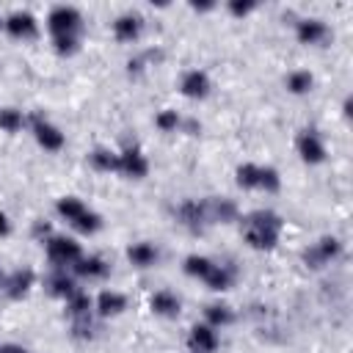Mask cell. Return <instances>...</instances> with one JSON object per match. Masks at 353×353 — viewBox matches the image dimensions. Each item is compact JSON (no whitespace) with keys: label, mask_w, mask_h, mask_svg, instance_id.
<instances>
[{"label":"cell","mask_w":353,"mask_h":353,"mask_svg":"<svg viewBox=\"0 0 353 353\" xmlns=\"http://www.w3.org/2000/svg\"><path fill=\"white\" fill-rule=\"evenodd\" d=\"M243 221V240L254 248V251H273L281 240L284 232V221L279 212L273 210H254L248 215L240 218Z\"/></svg>","instance_id":"1"},{"label":"cell","mask_w":353,"mask_h":353,"mask_svg":"<svg viewBox=\"0 0 353 353\" xmlns=\"http://www.w3.org/2000/svg\"><path fill=\"white\" fill-rule=\"evenodd\" d=\"M44 254L50 259L52 268L58 270H66L72 268L80 256H83V245L74 240V237H66V234H50L44 240Z\"/></svg>","instance_id":"2"},{"label":"cell","mask_w":353,"mask_h":353,"mask_svg":"<svg viewBox=\"0 0 353 353\" xmlns=\"http://www.w3.org/2000/svg\"><path fill=\"white\" fill-rule=\"evenodd\" d=\"M47 30H50L52 39H58V36H77L80 39V30H83L80 8H74V6H55V8H50Z\"/></svg>","instance_id":"3"},{"label":"cell","mask_w":353,"mask_h":353,"mask_svg":"<svg viewBox=\"0 0 353 353\" xmlns=\"http://www.w3.org/2000/svg\"><path fill=\"white\" fill-rule=\"evenodd\" d=\"M339 256H342V240L334 237V234H323L317 243H312V245L303 251V262H306L309 268H314V270L331 265V262L339 259Z\"/></svg>","instance_id":"4"},{"label":"cell","mask_w":353,"mask_h":353,"mask_svg":"<svg viewBox=\"0 0 353 353\" xmlns=\"http://www.w3.org/2000/svg\"><path fill=\"white\" fill-rule=\"evenodd\" d=\"M28 124H30V132H33L36 143H39L44 152H61V149H63L66 135H63V132H61V127H55L50 119H44V116L33 113V116L28 119Z\"/></svg>","instance_id":"5"},{"label":"cell","mask_w":353,"mask_h":353,"mask_svg":"<svg viewBox=\"0 0 353 353\" xmlns=\"http://www.w3.org/2000/svg\"><path fill=\"white\" fill-rule=\"evenodd\" d=\"M295 149H298V154H301V160H303L306 165H320V163L325 160V154H328L323 135H320L317 130H312V127H306V130L298 132Z\"/></svg>","instance_id":"6"},{"label":"cell","mask_w":353,"mask_h":353,"mask_svg":"<svg viewBox=\"0 0 353 353\" xmlns=\"http://www.w3.org/2000/svg\"><path fill=\"white\" fill-rule=\"evenodd\" d=\"M174 215H176V221H179L185 229H190V232H201V229L210 226L204 199H185V201H179V207H176Z\"/></svg>","instance_id":"7"},{"label":"cell","mask_w":353,"mask_h":353,"mask_svg":"<svg viewBox=\"0 0 353 353\" xmlns=\"http://www.w3.org/2000/svg\"><path fill=\"white\" fill-rule=\"evenodd\" d=\"M3 30H6L11 39L28 41V39H36V36H39V19H36L30 11H11V14L3 19Z\"/></svg>","instance_id":"8"},{"label":"cell","mask_w":353,"mask_h":353,"mask_svg":"<svg viewBox=\"0 0 353 353\" xmlns=\"http://www.w3.org/2000/svg\"><path fill=\"white\" fill-rule=\"evenodd\" d=\"M119 174L127 176V179H143L149 174V160L141 149L135 146H127L119 152Z\"/></svg>","instance_id":"9"},{"label":"cell","mask_w":353,"mask_h":353,"mask_svg":"<svg viewBox=\"0 0 353 353\" xmlns=\"http://www.w3.org/2000/svg\"><path fill=\"white\" fill-rule=\"evenodd\" d=\"M143 33V17L135 14V11H124L113 19V39L121 41V44H130V41H138Z\"/></svg>","instance_id":"10"},{"label":"cell","mask_w":353,"mask_h":353,"mask_svg":"<svg viewBox=\"0 0 353 353\" xmlns=\"http://www.w3.org/2000/svg\"><path fill=\"white\" fill-rule=\"evenodd\" d=\"M328 36H331L328 25H325L323 19H317V17H303V19H298V25H295V39H298L301 44H306V47H317V44H323Z\"/></svg>","instance_id":"11"},{"label":"cell","mask_w":353,"mask_h":353,"mask_svg":"<svg viewBox=\"0 0 353 353\" xmlns=\"http://www.w3.org/2000/svg\"><path fill=\"white\" fill-rule=\"evenodd\" d=\"M210 88H212V83L204 69H188L179 77V94L188 99H204V97H210Z\"/></svg>","instance_id":"12"},{"label":"cell","mask_w":353,"mask_h":353,"mask_svg":"<svg viewBox=\"0 0 353 353\" xmlns=\"http://www.w3.org/2000/svg\"><path fill=\"white\" fill-rule=\"evenodd\" d=\"M188 347H190V353H215L221 347V336L212 325L196 323L188 334Z\"/></svg>","instance_id":"13"},{"label":"cell","mask_w":353,"mask_h":353,"mask_svg":"<svg viewBox=\"0 0 353 353\" xmlns=\"http://www.w3.org/2000/svg\"><path fill=\"white\" fill-rule=\"evenodd\" d=\"M33 281H36V273H33L30 268H19V270H14L11 276H6L0 287H3V292H6L11 301H19V298H25V295L30 292Z\"/></svg>","instance_id":"14"},{"label":"cell","mask_w":353,"mask_h":353,"mask_svg":"<svg viewBox=\"0 0 353 353\" xmlns=\"http://www.w3.org/2000/svg\"><path fill=\"white\" fill-rule=\"evenodd\" d=\"M127 309V295L119 292V290H102L97 298H94V312L99 317H116Z\"/></svg>","instance_id":"15"},{"label":"cell","mask_w":353,"mask_h":353,"mask_svg":"<svg viewBox=\"0 0 353 353\" xmlns=\"http://www.w3.org/2000/svg\"><path fill=\"white\" fill-rule=\"evenodd\" d=\"M108 270H110V265H108L102 256H97V254H88V256L83 254V256L72 265V273L80 276V279H88V281H94V279H105Z\"/></svg>","instance_id":"16"},{"label":"cell","mask_w":353,"mask_h":353,"mask_svg":"<svg viewBox=\"0 0 353 353\" xmlns=\"http://www.w3.org/2000/svg\"><path fill=\"white\" fill-rule=\"evenodd\" d=\"M149 309L157 314V317H179L182 312V301L171 292V290H157L152 298H149Z\"/></svg>","instance_id":"17"},{"label":"cell","mask_w":353,"mask_h":353,"mask_svg":"<svg viewBox=\"0 0 353 353\" xmlns=\"http://www.w3.org/2000/svg\"><path fill=\"white\" fill-rule=\"evenodd\" d=\"M204 204H207V218H210V223H232V221L240 218L237 204L229 201V199H204Z\"/></svg>","instance_id":"18"},{"label":"cell","mask_w":353,"mask_h":353,"mask_svg":"<svg viewBox=\"0 0 353 353\" xmlns=\"http://www.w3.org/2000/svg\"><path fill=\"white\" fill-rule=\"evenodd\" d=\"M234 279H237V273H234V268L232 265H223V262H212V268H210V273L201 279L210 290H215V292H223V290H229L232 284H234Z\"/></svg>","instance_id":"19"},{"label":"cell","mask_w":353,"mask_h":353,"mask_svg":"<svg viewBox=\"0 0 353 353\" xmlns=\"http://www.w3.org/2000/svg\"><path fill=\"white\" fill-rule=\"evenodd\" d=\"M127 259H130L135 268H152V265H157L160 251H157L154 243L141 240V243H132V245L127 248Z\"/></svg>","instance_id":"20"},{"label":"cell","mask_w":353,"mask_h":353,"mask_svg":"<svg viewBox=\"0 0 353 353\" xmlns=\"http://www.w3.org/2000/svg\"><path fill=\"white\" fill-rule=\"evenodd\" d=\"M47 290H50V295L52 298H72L80 287H77V281H74V276L72 273H66V270H58L55 268V273L47 279Z\"/></svg>","instance_id":"21"},{"label":"cell","mask_w":353,"mask_h":353,"mask_svg":"<svg viewBox=\"0 0 353 353\" xmlns=\"http://www.w3.org/2000/svg\"><path fill=\"white\" fill-rule=\"evenodd\" d=\"M88 163H91L94 171H102V174H119V152H113V149H108V146H97V149H91Z\"/></svg>","instance_id":"22"},{"label":"cell","mask_w":353,"mask_h":353,"mask_svg":"<svg viewBox=\"0 0 353 353\" xmlns=\"http://www.w3.org/2000/svg\"><path fill=\"white\" fill-rule=\"evenodd\" d=\"M204 323L212 325L215 331H221V328H226V325L234 323V312H232V306H226V303H210V306L204 309Z\"/></svg>","instance_id":"23"},{"label":"cell","mask_w":353,"mask_h":353,"mask_svg":"<svg viewBox=\"0 0 353 353\" xmlns=\"http://www.w3.org/2000/svg\"><path fill=\"white\" fill-rule=\"evenodd\" d=\"M284 85H287V91H290V94L303 97V94H309V91L314 88V74H312L309 69H295V72H290V74H287Z\"/></svg>","instance_id":"24"},{"label":"cell","mask_w":353,"mask_h":353,"mask_svg":"<svg viewBox=\"0 0 353 353\" xmlns=\"http://www.w3.org/2000/svg\"><path fill=\"white\" fill-rule=\"evenodd\" d=\"M85 210H88V207H85L77 196H61V199L55 201V212H58L69 226H72V223H74Z\"/></svg>","instance_id":"25"},{"label":"cell","mask_w":353,"mask_h":353,"mask_svg":"<svg viewBox=\"0 0 353 353\" xmlns=\"http://www.w3.org/2000/svg\"><path fill=\"white\" fill-rule=\"evenodd\" d=\"M234 182L243 190H256L259 188V163H240L234 168Z\"/></svg>","instance_id":"26"},{"label":"cell","mask_w":353,"mask_h":353,"mask_svg":"<svg viewBox=\"0 0 353 353\" xmlns=\"http://www.w3.org/2000/svg\"><path fill=\"white\" fill-rule=\"evenodd\" d=\"M210 268H212V259H210V256H201V254H190V256H185V262H182V270H185L188 276H193V279H204V276L210 273Z\"/></svg>","instance_id":"27"},{"label":"cell","mask_w":353,"mask_h":353,"mask_svg":"<svg viewBox=\"0 0 353 353\" xmlns=\"http://www.w3.org/2000/svg\"><path fill=\"white\" fill-rule=\"evenodd\" d=\"M25 113L19 108H0V130L3 132H19L25 127Z\"/></svg>","instance_id":"28"},{"label":"cell","mask_w":353,"mask_h":353,"mask_svg":"<svg viewBox=\"0 0 353 353\" xmlns=\"http://www.w3.org/2000/svg\"><path fill=\"white\" fill-rule=\"evenodd\" d=\"M154 127L160 132H176L182 127V116L174 110V108H163L157 116H154Z\"/></svg>","instance_id":"29"},{"label":"cell","mask_w":353,"mask_h":353,"mask_svg":"<svg viewBox=\"0 0 353 353\" xmlns=\"http://www.w3.org/2000/svg\"><path fill=\"white\" fill-rule=\"evenodd\" d=\"M265 193H279L281 190V174L273 165H259V188Z\"/></svg>","instance_id":"30"},{"label":"cell","mask_w":353,"mask_h":353,"mask_svg":"<svg viewBox=\"0 0 353 353\" xmlns=\"http://www.w3.org/2000/svg\"><path fill=\"white\" fill-rule=\"evenodd\" d=\"M80 234H97L99 229H102V215L99 212H94V210H85L74 223H72Z\"/></svg>","instance_id":"31"},{"label":"cell","mask_w":353,"mask_h":353,"mask_svg":"<svg viewBox=\"0 0 353 353\" xmlns=\"http://www.w3.org/2000/svg\"><path fill=\"white\" fill-rule=\"evenodd\" d=\"M52 50L58 52V55H74L77 50H80V39L77 36H58V39H52Z\"/></svg>","instance_id":"32"},{"label":"cell","mask_w":353,"mask_h":353,"mask_svg":"<svg viewBox=\"0 0 353 353\" xmlns=\"http://www.w3.org/2000/svg\"><path fill=\"white\" fill-rule=\"evenodd\" d=\"M226 11L232 17H248L251 11H256V3L254 0H229L226 3Z\"/></svg>","instance_id":"33"},{"label":"cell","mask_w":353,"mask_h":353,"mask_svg":"<svg viewBox=\"0 0 353 353\" xmlns=\"http://www.w3.org/2000/svg\"><path fill=\"white\" fill-rule=\"evenodd\" d=\"M0 353H28L22 345H17V342H3L0 345Z\"/></svg>","instance_id":"34"},{"label":"cell","mask_w":353,"mask_h":353,"mask_svg":"<svg viewBox=\"0 0 353 353\" xmlns=\"http://www.w3.org/2000/svg\"><path fill=\"white\" fill-rule=\"evenodd\" d=\"M11 232V221H8V215L0 210V237H6Z\"/></svg>","instance_id":"35"},{"label":"cell","mask_w":353,"mask_h":353,"mask_svg":"<svg viewBox=\"0 0 353 353\" xmlns=\"http://www.w3.org/2000/svg\"><path fill=\"white\" fill-rule=\"evenodd\" d=\"M190 8H193V11H212V8H215V3H193Z\"/></svg>","instance_id":"36"},{"label":"cell","mask_w":353,"mask_h":353,"mask_svg":"<svg viewBox=\"0 0 353 353\" xmlns=\"http://www.w3.org/2000/svg\"><path fill=\"white\" fill-rule=\"evenodd\" d=\"M342 113H345V119H350V97L345 99V105H342Z\"/></svg>","instance_id":"37"},{"label":"cell","mask_w":353,"mask_h":353,"mask_svg":"<svg viewBox=\"0 0 353 353\" xmlns=\"http://www.w3.org/2000/svg\"><path fill=\"white\" fill-rule=\"evenodd\" d=\"M0 28H3V17H0Z\"/></svg>","instance_id":"38"}]
</instances>
